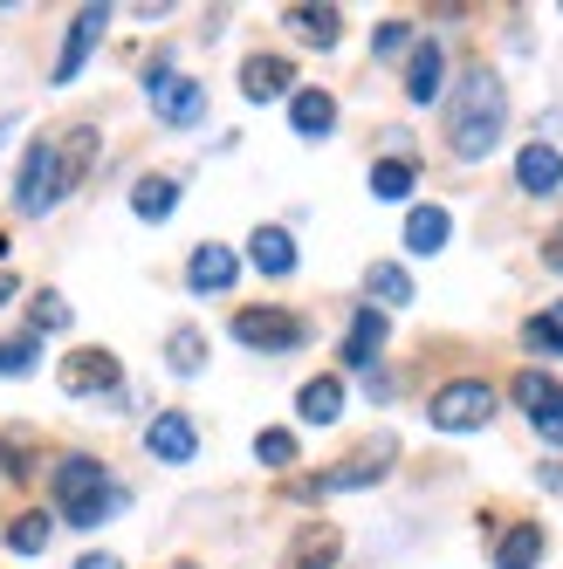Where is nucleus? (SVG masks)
Listing matches in <instances>:
<instances>
[{"mask_svg":"<svg viewBox=\"0 0 563 569\" xmlns=\"http://www.w3.org/2000/svg\"><path fill=\"white\" fill-rule=\"evenodd\" d=\"M289 131L296 138H330L337 131V97L330 90H296L289 97Z\"/></svg>","mask_w":563,"mask_h":569,"instance_id":"dca6fc26","label":"nucleus"},{"mask_svg":"<svg viewBox=\"0 0 563 569\" xmlns=\"http://www.w3.org/2000/svg\"><path fill=\"white\" fill-rule=\"evenodd\" d=\"M502 131H508V90L488 62H474L454 90V110H447V144H454V158L481 166V158L502 144Z\"/></svg>","mask_w":563,"mask_h":569,"instance_id":"f257e3e1","label":"nucleus"},{"mask_svg":"<svg viewBox=\"0 0 563 569\" xmlns=\"http://www.w3.org/2000/svg\"><path fill=\"white\" fill-rule=\"evenodd\" d=\"M49 536H56V515H42V508H21V515L8 521V549H14L21 562H28V556H42Z\"/></svg>","mask_w":563,"mask_h":569,"instance_id":"393cba45","label":"nucleus"},{"mask_svg":"<svg viewBox=\"0 0 563 569\" xmlns=\"http://www.w3.org/2000/svg\"><path fill=\"white\" fill-rule=\"evenodd\" d=\"M240 97H248V103L296 97V62L289 56H248V62H240Z\"/></svg>","mask_w":563,"mask_h":569,"instance_id":"9b49d317","label":"nucleus"},{"mask_svg":"<svg viewBox=\"0 0 563 569\" xmlns=\"http://www.w3.org/2000/svg\"><path fill=\"white\" fill-rule=\"evenodd\" d=\"M536 480L550 487V495H563V460H543V467H536Z\"/></svg>","mask_w":563,"mask_h":569,"instance_id":"c9c22d12","label":"nucleus"},{"mask_svg":"<svg viewBox=\"0 0 563 569\" xmlns=\"http://www.w3.org/2000/svg\"><path fill=\"white\" fill-rule=\"evenodd\" d=\"M282 28H289L296 42H309V49H337L344 14L337 8H289V14H282Z\"/></svg>","mask_w":563,"mask_h":569,"instance_id":"412c9836","label":"nucleus"},{"mask_svg":"<svg viewBox=\"0 0 563 569\" xmlns=\"http://www.w3.org/2000/svg\"><path fill=\"white\" fill-rule=\"evenodd\" d=\"M543 261H550V268H556V274H563V227H556V233H550V240H543Z\"/></svg>","mask_w":563,"mask_h":569,"instance_id":"e433bc0d","label":"nucleus"},{"mask_svg":"<svg viewBox=\"0 0 563 569\" xmlns=\"http://www.w3.org/2000/svg\"><path fill=\"white\" fill-rule=\"evenodd\" d=\"M248 261H255L268 281L296 274V233H289V227H255V233H248Z\"/></svg>","mask_w":563,"mask_h":569,"instance_id":"2eb2a0df","label":"nucleus"},{"mask_svg":"<svg viewBox=\"0 0 563 569\" xmlns=\"http://www.w3.org/2000/svg\"><path fill=\"white\" fill-rule=\"evenodd\" d=\"M234 343H240V350L282 357V350L309 343V322H303L296 309H282V302H248V309H234Z\"/></svg>","mask_w":563,"mask_h":569,"instance_id":"20e7f679","label":"nucleus"},{"mask_svg":"<svg viewBox=\"0 0 563 569\" xmlns=\"http://www.w3.org/2000/svg\"><path fill=\"white\" fill-rule=\"evenodd\" d=\"M385 337H392V322H385V309H357L350 316V330H344V363H357V371H378V350H385Z\"/></svg>","mask_w":563,"mask_h":569,"instance_id":"4468645a","label":"nucleus"},{"mask_svg":"<svg viewBox=\"0 0 563 569\" xmlns=\"http://www.w3.org/2000/svg\"><path fill=\"white\" fill-rule=\"evenodd\" d=\"M413 186H419V158H378L372 166V192L378 199H413Z\"/></svg>","mask_w":563,"mask_h":569,"instance_id":"bb28decb","label":"nucleus"},{"mask_svg":"<svg viewBox=\"0 0 563 569\" xmlns=\"http://www.w3.org/2000/svg\"><path fill=\"white\" fill-rule=\"evenodd\" d=\"M172 207H179V179H172V172H145V179L131 186V213H138L145 227L172 220Z\"/></svg>","mask_w":563,"mask_h":569,"instance_id":"6ab92c4d","label":"nucleus"},{"mask_svg":"<svg viewBox=\"0 0 563 569\" xmlns=\"http://www.w3.org/2000/svg\"><path fill=\"white\" fill-rule=\"evenodd\" d=\"M543 562V521H515L495 542V569H536Z\"/></svg>","mask_w":563,"mask_h":569,"instance_id":"5701e85b","label":"nucleus"},{"mask_svg":"<svg viewBox=\"0 0 563 569\" xmlns=\"http://www.w3.org/2000/svg\"><path fill=\"white\" fill-rule=\"evenodd\" d=\"M515 186L522 192H536V199H550V192H563V151L556 144H522L515 151Z\"/></svg>","mask_w":563,"mask_h":569,"instance_id":"ddd939ff","label":"nucleus"},{"mask_svg":"<svg viewBox=\"0 0 563 569\" xmlns=\"http://www.w3.org/2000/svg\"><path fill=\"white\" fill-rule=\"evenodd\" d=\"M56 199H62V186H56V138H34L28 158L14 166V207H21L28 220H42Z\"/></svg>","mask_w":563,"mask_h":569,"instance_id":"0eeeda50","label":"nucleus"},{"mask_svg":"<svg viewBox=\"0 0 563 569\" xmlns=\"http://www.w3.org/2000/svg\"><path fill=\"white\" fill-rule=\"evenodd\" d=\"M426 419H433V432H474V426H488L495 419V385H481V378L439 385L433 405H426Z\"/></svg>","mask_w":563,"mask_h":569,"instance_id":"39448f33","label":"nucleus"},{"mask_svg":"<svg viewBox=\"0 0 563 569\" xmlns=\"http://www.w3.org/2000/svg\"><path fill=\"white\" fill-rule=\"evenodd\" d=\"M14 138V117H0V144H8Z\"/></svg>","mask_w":563,"mask_h":569,"instance_id":"ea45409f","label":"nucleus"},{"mask_svg":"<svg viewBox=\"0 0 563 569\" xmlns=\"http://www.w3.org/2000/svg\"><path fill=\"white\" fill-rule=\"evenodd\" d=\"M49 495H56V515L69 528H97L110 515H125V501H131L125 487L110 480V467L97 453H62L56 473H49Z\"/></svg>","mask_w":563,"mask_h":569,"instance_id":"f03ea898","label":"nucleus"},{"mask_svg":"<svg viewBox=\"0 0 563 569\" xmlns=\"http://www.w3.org/2000/svg\"><path fill=\"white\" fill-rule=\"evenodd\" d=\"M439 83H447V49L439 42H413V62H406V97L413 103H433Z\"/></svg>","mask_w":563,"mask_h":569,"instance_id":"a211bd4d","label":"nucleus"},{"mask_svg":"<svg viewBox=\"0 0 563 569\" xmlns=\"http://www.w3.org/2000/svg\"><path fill=\"white\" fill-rule=\"evenodd\" d=\"M296 412H303V426H337L344 419V385L337 378H309L296 391Z\"/></svg>","mask_w":563,"mask_h":569,"instance_id":"4be33fe9","label":"nucleus"},{"mask_svg":"<svg viewBox=\"0 0 563 569\" xmlns=\"http://www.w3.org/2000/svg\"><path fill=\"white\" fill-rule=\"evenodd\" d=\"M34 363H42V337H28V330L0 337V378H28Z\"/></svg>","mask_w":563,"mask_h":569,"instance_id":"c756f323","label":"nucleus"},{"mask_svg":"<svg viewBox=\"0 0 563 569\" xmlns=\"http://www.w3.org/2000/svg\"><path fill=\"white\" fill-rule=\"evenodd\" d=\"M447 233H454L447 207H413L406 213V248L413 254H439V248H447Z\"/></svg>","mask_w":563,"mask_h":569,"instance_id":"b1692460","label":"nucleus"},{"mask_svg":"<svg viewBox=\"0 0 563 569\" xmlns=\"http://www.w3.org/2000/svg\"><path fill=\"white\" fill-rule=\"evenodd\" d=\"M69 330V302L56 289H34L28 296V337H62Z\"/></svg>","mask_w":563,"mask_h":569,"instance_id":"cd10ccee","label":"nucleus"},{"mask_svg":"<svg viewBox=\"0 0 563 569\" xmlns=\"http://www.w3.org/2000/svg\"><path fill=\"white\" fill-rule=\"evenodd\" d=\"M530 419H536V439H543V446H563V385H556V378H550V391L530 405Z\"/></svg>","mask_w":563,"mask_h":569,"instance_id":"2f4dec72","label":"nucleus"},{"mask_svg":"<svg viewBox=\"0 0 563 569\" xmlns=\"http://www.w3.org/2000/svg\"><path fill=\"white\" fill-rule=\"evenodd\" d=\"M522 350H536V357H563V302L536 309L530 322H522Z\"/></svg>","mask_w":563,"mask_h":569,"instance_id":"a878e982","label":"nucleus"},{"mask_svg":"<svg viewBox=\"0 0 563 569\" xmlns=\"http://www.w3.org/2000/svg\"><path fill=\"white\" fill-rule=\"evenodd\" d=\"M166 363H172L179 378H192L199 363H207V337H199V330H172V343H166Z\"/></svg>","mask_w":563,"mask_h":569,"instance_id":"473e14b6","label":"nucleus"},{"mask_svg":"<svg viewBox=\"0 0 563 569\" xmlns=\"http://www.w3.org/2000/svg\"><path fill=\"white\" fill-rule=\"evenodd\" d=\"M372 49H378V56H406V49H413V28H406V21H385V28L372 34Z\"/></svg>","mask_w":563,"mask_h":569,"instance_id":"72a5a7b5","label":"nucleus"},{"mask_svg":"<svg viewBox=\"0 0 563 569\" xmlns=\"http://www.w3.org/2000/svg\"><path fill=\"white\" fill-rule=\"evenodd\" d=\"M145 453L166 460V467H186V460L199 453V426H192L186 412H158V419L145 426Z\"/></svg>","mask_w":563,"mask_h":569,"instance_id":"9d476101","label":"nucleus"},{"mask_svg":"<svg viewBox=\"0 0 563 569\" xmlns=\"http://www.w3.org/2000/svg\"><path fill=\"white\" fill-rule=\"evenodd\" d=\"M365 398H372V405H392V378H385V371H365Z\"/></svg>","mask_w":563,"mask_h":569,"instance_id":"f704fd0d","label":"nucleus"},{"mask_svg":"<svg viewBox=\"0 0 563 569\" xmlns=\"http://www.w3.org/2000/svg\"><path fill=\"white\" fill-rule=\"evenodd\" d=\"M398 467V439H365L350 460H337V467H324V473H309V480H296V501H316V495H344V487H372V480H385Z\"/></svg>","mask_w":563,"mask_h":569,"instance_id":"7ed1b4c3","label":"nucleus"},{"mask_svg":"<svg viewBox=\"0 0 563 569\" xmlns=\"http://www.w3.org/2000/svg\"><path fill=\"white\" fill-rule=\"evenodd\" d=\"M76 569H125V562H117V556H103V549H97V556H83V562H76Z\"/></svg>","mask_w":563,"mask_h":569,"instance_id":"58836bf2","label":"nucleus"},{"mask_svg":"<svg viewBox=\"0 0 563 569\" xmlns=\"http://www.w3.org/2000/svg\"><path fill=\"white\" fill-rule=\"evenodd\" d=\"M151 103H158V117H166V124H172V131H192V124H199V117H207V90H199V83H192V76H179V69H172V76H166V83H158V90H151Z\"/></svg>","mask_w":563,"mask_h":569,"instance_id":"f8f14e48","label":"nucleus"},{"mask_svg":"<svg viewBox=\"0 0 563 569\" xmlns=\"http://www.w3.org/2000/svg\"><path fill=\"white\" fill-rule=\"evenodd\" d=\"M365 296H372V309H378V302L398 309V302H413V274L398 268V261H378V268L365 274Z\"/></svg>","mask_w":563,"mask_h":569,"instance_id":"c85d7f7f","label":"nucleus"},{"mask_svg":"<svg viewBox=\"0 0 563 569\" xmlns=\"http://www.w3.org/2000/svg\"><path fill=\"white\" fill-rule=\"evenodd\" d=\"M90 158H97V124H76L69 138H56V186L76 192L83 172H90Z\"/></svg>","mask_w":563,"mask_h":569,"instance_id":"f3484780","label":"nucleus"},{"mask_svg":"<svg viewBox=\"0 0 563 569\" xmlns=\"http://www.w3.org/2000/svg\"><path fill=\"white\" fill-rule=\"evenodd\" d=\"M234 274H240V254L220 248V240H199L192 261H186V289H192V296H227Z\"/></svg>","mask_w":563,"mask_h":569,"instance_id":"6e6552de","label":"nucleus"},{"mask_svg":"<svg viewBox=\"0 0 563 569\" xmlns=\"http://www.w3.org/2000/svg\"><path fill=\"white\" fill-rule=\"evenodd\" d=\"M337 549H344L337 528H330V521H309L303 536L289 542V562H282V569H330V562H337Z\"/></svg>","mask_w":563,"mask_h":569,"instance_id":"aec40b11","label":"nucleus"},{"mask_svg":"<svg viewBox=\"0 0 563 569\" xmlns=\"http://www.w3.org/2000/svg\"><path fill=\"white\" fill-rule=\"evenodd\" d=\"M56 385L69 398H110V391H125V363H117L110 350H97V343H83V350H69L56 363Z\"/></svg>","mask_w":563,"mask_h":569,"instance_id":"423d86ee","label":"nucleus"},{"mask_svg":"<svg viewBox=\"0 0 563 569\" xmlns=\"http://www.w3.org/2000/svg\"><path fill=\"white\" fill-rule=\"evenodd\" d=\"M14 296H21V274H0V309H8Z\"/></svg>","mask_w":563,"mask_h":569,"instance_id":"4c0bfd02","label":"nucleus"},{"mask_svg":"<svg viewBox=\"0 0 563 569\" xmlns=\"http://www.w3.org/2000/svg\"><path fill=\"white\" fill-rule=\"evenodd\" d=\"M103 28H110V8H83L69 21V34H62V62L49 69V83H76V69L90 62V49L103 42Z\"/></svg>","mask_w":563,"mask_h":569,"instance_id":"1a4fd4ad","label":"nucleus"},{"mask_svg":"<svg viewBox=\"0 0 563 569\" xmlns=\"http://www.w3.org/2000/svg\"><path fill=\"white\" fill-rule=\"evenodd\" d=\"M255 460L275 467V473L296 467V432H289V426H261V432H255Z\"/></svg>","mask_w":563,"mask_h":569,"instance_id":"7c9ffc66","label":"nucleus"}]
</instances>
